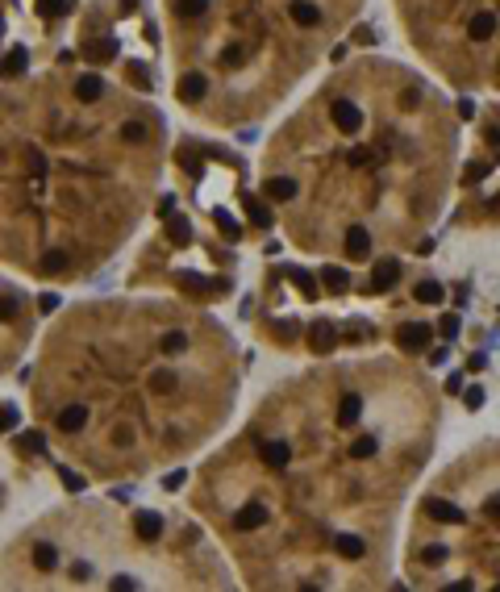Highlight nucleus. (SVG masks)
<instances>
[{
  "mask_svg": "<svg viewBox=\"0 0 500 592\" xmlns=\"http://www.w3.org/2000/svg\"><path fill=\"white\" fill-rule=\"evenodd\" d=\"M0 104V255L38 284L96 279L146 226L167 167L154 63L117 38V4L50 38L42 0H8Z\"/></svg>",
  "mask_w": 500,
  "mask_h": 592,
  "instance_id": "obj_2",
  "label": "nucleus"
},
{
  "mask_svg": "<svg viewBox=\"0 0 500 592\" xmlns=\"http://www.w3.org/2000/svg\"><path fill=\"white\" fill-rule=\"evenodd\" d=\"M4 588H233V563L192 509L71 501L8 534Z\"/></svg>",
  "mask_w": 500,
  "mask_h": 592,
  "instance_id": "obj_6",
  "label": "nucleus"
},
{
  "mask_svg": "<svg viewBox=\"0 0 500 592\" xmlns=\"http://www.w3.org/2000/svg\"><path fill=\"white\" fill-rule=\"evenodd\" d=\"M392 17L442 84L500 96V0H392Z\"/></svg>",
  "mask_w": 500,
  "mask_h": 592,
  "instance_id": "obj_9",
  "label": "nucleus"
},
{
  "mask_svg": "<svg viewBox=\"0 0 500 592\" xmlns=\"http://www.w3.org/2000/svg\"><path fill=\"white\" fill-rule=\"evenodd\" d=\"M238 346L205 305L126 292L67 305L38 338L30 421L96 484H134L200 455L233 417Z\"/></svg>",
  "mask_w": 500,
  "mask_h": 592,
  "instance_id": "obj_4",
  "label": "nucleus"
},
{
  "mask_svg": "<svg viewBox=\"0 0 500 592\" xmlns=\"http://www.w3.org/2000/svg\"><path fill=\"white\" fill-rule=\"evenodd\" d=\"M446 229L455 234L500 229V100L484 104L475 117L471 146L455 183V213Z\"/></svg>",
  "mask_w": 500,
  "mask_h": 592,
  "instance_id": "obj_10",
  "label": "nucleus"
},
{
  "mask_svg": "<svg viewBox=\"0 0 500 592\" xmlns=\"http://www.w3.org/2000/svg\"><path fill=\"white\" fill-rule=\"evenodd\" d=\"M363 8L367 0H159L171 96L200 126H259L329 59Z\"/></svg>",
  "mask_w": 500,
  "mask_h": 592,
  "instance_id": "obj_5",
  "label": "nucleus"
},
{
  "mask_svg": "<svg viewBox=\"0 0 500 592\" xmlns=\"http://www.w3.org/2000/svg\"><path fill=\"white\" fill-rule=\"evenodd\" d=\"M401 572L413 588H500V434L438 467L409 505Z\"/></svg>",
  "mask_w": 500,
  "mask_h": 592,
  "instance_id": "obj_7",
  "label": "nucleus"
},
{
  "mask_svg": "<svg viewBox=\"0 0 500 592\" xmlns=\"http://www.w3.org/2000/svg\"><path fill=\"white\" fill-rule=\"evenodd\" d=\"M438 434L442 388L417 359H325L279 380L183 501L246 588H384Z\"/></svg>",
  "mask_w": 500,
  "mask_h": 592,
  "instance_id": "obj_1",
  "label": "nucleus"
},
{
  "mask_svg": "<svg viewBox=\"0 0 500 592\" xmlns=\"http://www.w3.org/2000/svg\"><path fill=\"white\" fill-rule=\"evenodd\" d=\"M458 150V109L429 75L355 54L263 142L259 209L309 259L384 267L417 250L455 205Z\"/></svg>",
  "mask_w": 500,
  "mask_h": 592,
  "instance_id": "obj_3",
  "label": "nucleus"
},
{
  "mask_svg": "<svg viewBox=\"0 0 500 592\" xmlns=\"http://www.w3.org/2000/svg\"><path fill=\"white\" fill-rule=\"evenodd\" d=\"M183 159L192 163V146L183 150ZM192 171H196V183H183L180 176L188 222L176 226L171 238L146 242V250L138 255L126 284L138 292L154 288V292H171V296H188L196 305H209V301L226 296L233 288V275H238L233 246L242 242V217L233 213V205H242V171L246 167L229 150L209 146V163L205 167L192 163Z\"/></svg>",
  "mask_w": 500,
  "mask_h": 592,
  "instance_id": "obj_8",
  "label": "nucleus"
}]
</instances>
